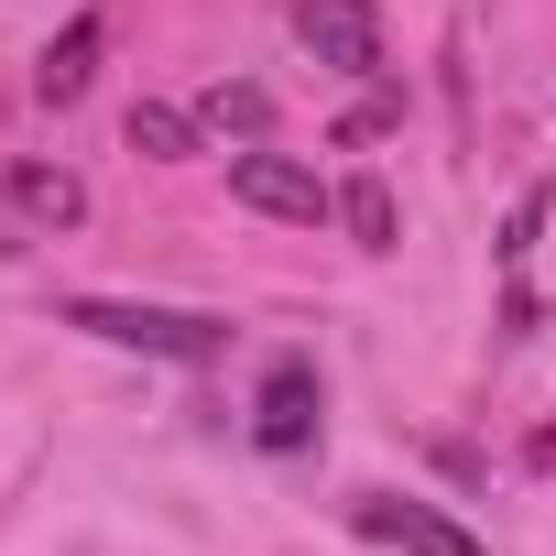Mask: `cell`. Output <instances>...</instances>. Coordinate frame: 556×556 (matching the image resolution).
Returning <instances> with one entry per match:
<instances>
[{"instance_id": "obj_1", "label": "cell", "mask_w": 556, "mask_h": 556, "mask_svg": "<svg viewBox=\"0 0 556 556\" xmlns=\"http://www.w3.org/2000/svg\"><path fill=\"white\" fill-rule=\"evenodd\" d=\"M66 328L110 339V350H153V361H218L229 350V317H186V306H121V295H77Z\"/></svg>"}, {"instance_id": "obj_2", "label": "cell", "mask_w": 556, "mask_h": 556, "mask_svg": "<svg viewBox=\"0 0 556 556\" xmlns=\"http://www.w3.org/2000/svg\"><path fill=\"white\" fill-rule=\"evenodd\" d=\"M317 426H328V393H317V361H273L262 371V404H251V437L273 447V458H306L317 447Z\"/></svg>"}, {"instance_id": "obj_3", "label": "cell", "mask_w": 556, "mask_h": 556, "mask_svg": "<svg viewBox=\"0 0 556 556\" xmlns=\"http://www.w3.org/2000/svg\"><path fill=\"white\" fill-rule=\"evenodd\" d=\"M295 45L339 77H382V12L371 0H295Z\"/></svg>"}, {"instance_id": "obj_4", "label": "cell", "mask_w": 556, "mask_h": 556, "mask_svg": "<svg viewBox=\"0 0 556 556\" xmlns=\"http://www.w3.org/2000/svg\"><path fill=\"white\" fill-rule=\"evenodd\" d=\"M229 197L240 207H262V218H295V229H317L328 218V186H317V164H295V153H229Z\"/></svg>"}, {"instance_id": "obj_5", "label": "cell", "mask_w": 556, "mask_h": 556, "mask_svg": "<svg viewBox=\"0 0 556 556\" xmlns=\"http://www.w3.org/2000/svg\"><path fill=\"white\" fill-rule=\"evenodd\" d=\"M350 523H361L371 545H404V556H480L469 523H447V513H426V502H393V491H361Z\"/></svg>"}, {"instance_id": "obj_6", "label": "cell", "mask_w": 556, "mask_h": 556, "mask_svg": "<svg viewBox=\"0 0 556 556\" xmlns=\"http://www.w3.org/2000/svg\"><path fill=\"white\" fill-rule=\"evenodd\" d=\"M88 77H99V12H77L55 45H45V66H34V99H88Z\"/></svg>"}, {"instance_id": "obj_7", "label": "cell", "mask_w": 556, "mask_h": 556, "mask_svg": "<svg viewBox=\"0 0 556 556\" xmlns=\"http://www.w3.org/2000/svg\"><path fill=\"white\" fill-rule=\"evenodd\" d=\"M12 207H23L34 229H77V218H88V186H77L66 164H12Z\"/></svg>"}, {"instance_id": "obj_8", "label": "cell", "mask_w": 556, "mask_h": 556, "mask_svg": "<svg viewBox=\"0 0 556 556\" xmlns=\"http://www.w3.org/2000/svg\"><path fill=\"white\" fill-rule=\"evenodd\" d=\"M339 218H350L361 251H393V197H382V175H350V186H339Z\"/></svg>"}, {"instance_id": "obj_9", "label": "cell", "mask_w": 556, "mask_h": 556, "mask_svg": "<svg viewBox=\"0 0 556 556\" xmlns=\"http://www.w3.org/2000/svg\"><path fill=\"white\" fill-rule=\"evenodd\" d=\"M197 121H207V131H262V121H273V99H262V88H207V110H197Z\"/></svg>"}, {"instance_id": "obj_10", "label": "cell", "mask_w": 556, "mask_h": 556, "mask_svg": "<svg viewBox=\"0 0 556 556\" xmlns=\"http://www.w3.org/2000/svg\"><path fill=\"white\" fill-rule=\"evenodd\" d=\"M131 142H142L153 164H175V153H186V121H175V110H131Z\"/></svg>"}]
</instances>
